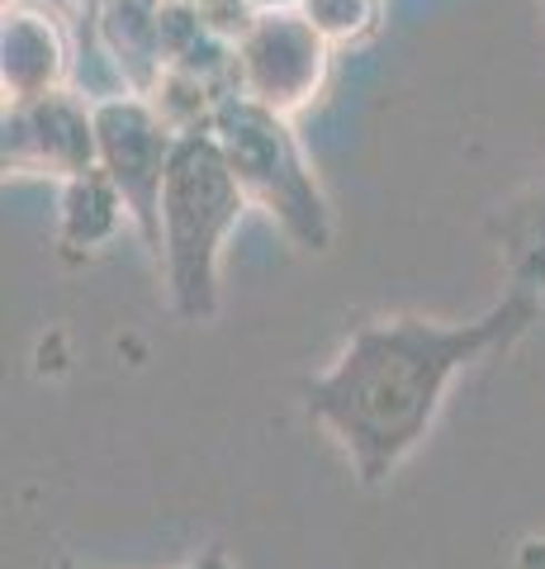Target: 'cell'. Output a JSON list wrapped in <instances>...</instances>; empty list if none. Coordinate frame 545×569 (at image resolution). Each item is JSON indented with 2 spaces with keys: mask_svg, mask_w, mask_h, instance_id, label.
<instances>
[{
  "mask_svg": "<svg viewBox=\"0 0 545 569\" xmlns=\"http://www.w3.org/2000/svg\"><path fill=\"white\" fill-rule=\"evenodd\" d=\"M545 313V299L513 284L494 309L465 323L442 318H371L351 328L337 356L304 385V408L365 489L384 485L427 441L451 385L484 356L507 351Z\"/></svg>",
  "mask_w": 545,
  "mask_h": 569,
  "instance_id": "6da1fadb",
  "label": "cell"
},
{
  "mask_svg": "<svg viewBox=\"0 0 545 569\" xmlns=\"http://www.w3.org/2000/svg\"><path fill=\"white\" fill-rule=\"evenodd\" d=\"M81 6H100V0H81Z\"/></svg>",
  "mask_w": 545,
  "mask_h": 569,
  "instance_id": "4fadbf2b",
  "label": "cell"
},
{
  "mask_svg": "<svg viewBox=\"0 0 545 569\" xmlns=\"http://www.w3.org/2000/svg\"><path fill=\"white\" fill-rule=\"evenodd\" d=\"M209 133L219 138L248 204L266 209V219L280 223V233L299 252H327L337 238V219L299 148V133L290 129V114H275L248 96H228Z\"/></svg>",
  "mask_w": 545,
  "mask_h": 569,
  "instance_id": "3957f363",
  "label": "cell"
},
{
  "mask_svg": "<svg viewBox=\"0 0 545 569\" xmlns=\"http://www.w3.org/2000/svg\"><path fill=\"white\" fill-rule=\"evenodd\" d=\"M91 167H100L91 100H77L67 86H58L48 96L6 104V176L72 181Z\"/></svg>",
  "mask_w": 545,
  "mask_h": 569,
  "instance_id": "8992f818",
  "label": "cell"
},
{
  "mask_svg": "<svg viewBox=\"0 0 545 569\" xmlns=\"http://www.w3.org/2000/svg\"><path fill=\"white\" fill-rule=\"evenodd\" d=\"M494 242L507 261L513 284L541 295V284H545V181H536L532 190L517 194V200L498 213Z\"/></svg>",
  "mask_w": 545,
  "mask_h": 569,
  "instance_id": "30bf717a",
  "label": "cell"
},
{
  "mask_svg": "<svg viewBox=\"0 0 545 569\" xmlns=\"http://www.w3.org/2000/svg\"><path fill=\"white\" fill-rule=\"evenodd\" d=\"M248 194L214 133H181L162 190V266L175 318L209 323L219 313V266L228 233L238 228Z\"/></svg>",
  "mask_w": 545,
  "mask_h": 569,
  "instance_id": "7a4b0ae2",
  "label": "cell"
},
{
  "mask_svg": "<svg viewBox=\"0 0 545 569\" xmlns=\"http://www.w3.org/2000/svg\"><path fill=\"white\" fill-rule=\"evenodd\" d=\"M95 110V142H100V171L114 181V190L129 204V223L152 252H162V190H166V167L175 152V133L162 119V110L138 96H100L91 100Z\"/></svg>",
  "mask_w": 545,
  "mask_h": 569,
  "instance_id": "277c9868",
  "label": "cell"
},
{
  "mask_svg": "<svg viewBox=\"0 0 545 569\" xmlns=\"http://www.w3.org/2000/svg\"><path fill=\"white\" fill-rule=\"evenodd\" d=\"M129 219L124 194L114 190V181L100 167L62 181L58 200V247L67 257H91L100 247H110L119 223Z\"/></svg>",
  "mask_w": 545,
  "mask_h": 569,
  "instance_id": "9c48e42d",
  "label": "cell"
},
{
  "mask_svg": "<svg viewBox=\"0 0 545 569\" xmlns=\"http://www.w3.org/2000/svg\"><path fill=\"white\" fill-rule=\"evenodd\" d=\"M299 10L313 20V29L337 48L371 39L380 24V0H299Z\"/></svg>",
  "mask_w": 545,
  "mask_h": 569,
  "instance_id": "8fae6325",
  "label": "cell"
},
{
  "mask_svg": "<svg viewBox=\"0 0 545 569\" xmlns=\"http://www.w3.org/2000/svg\"><path fill=\"white\" fill-rule=\"evenodd\" d=\"M162 6L166 0H100V43L129 91L148 96L162 71Z\"/></svg>",
  "mask_w": 545,
  "mask_h": 569,
  "instance_id": "ba28073f",
  "label": "cell"
},
{
  "mask_svg": "<svg viewBox=\"0 0 545 569\" xmlns=\"http://www.w3.org/2000/svg\"><path fill=\"white\" fill-rule=\"evenodd\" d=\"M67 67H72V48H67V33L52 14L24 10V6L6 10V33H0V86H6V104L58 91L67 81Z\"/></svg>",
  "mask_w": 545,
  "mask_h": 569,
  "instance_id": "52a82bcc",
  "label": "cell"
},
{
  "mask_svg": "<svg viewBox=\"0 0 545 569\" xmlns=\"http://www.w3.org/2000/svg\"><path fill=\"white\" fill-rule=\"evenodd\" d=\"M58 569H77V565H72V560H58ZM181 569H233V560H228L223 550L214 546V550H204V556H195V560L181 565Z\"/></svg>",
  "mask_w": 545,
  "mask_h": 569,
  "instance_id": "7c38bea8",
  "label": "cell"
},
{
  "mask_svg": "<svg viewBox=\"0 0 545 569\" xmlns=\"http://www.w3.org/2000/svg\"><path fill=\"white\" fill-rule=\"evenodd\" d=\"M332 71V43L299 6L261 10L238 39V96L275 114H299L319 100Z\"/></svg>",
  "mask_w": 545,
  "mask_h": 569,
  "instance_id": "5b68a950",
  "label": "cell"
}]
</instances>
